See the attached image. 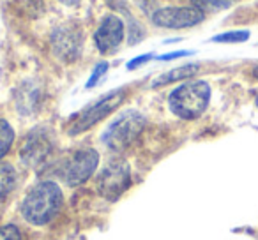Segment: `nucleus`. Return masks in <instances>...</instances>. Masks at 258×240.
I'll use <instances>...</instances> for the list:
<instances>
[{
	"mask_svg": "<svg viewBox=\"0 0 258 240\" xmlns=\"http://www.w3.org/2000/svg\"><path fill=\"white\" fill-rule=\"evenodd\" d=\"M62 207V191L51 180L39 182L29 191L22 203V214L30 224H48Z\"/></svg>",
	"mask_w": 258,
	"mask_h": 240,
	"instance_id": "nucleus-1",
	"label": "nucleus"
},
{
	"mask_svg": "<svg viewBox=\"0 0 258 240\" xmlns=\"http://www.w3.org/2000/svg\"><path fill=\"white\" fill-rule=\"evenodd\" d=\"M211 85L204 79L186 82L168 96V106L173 115L184 120H195L202 117L211 103Z\"/></svg>",
	"mask_w": 258,
	"mask_h": 240,
	"instance_id": "nucleus-2",
	"label": "nucleus"
},
{
	"mask_svg": "<svg viewBox=\"0 0 258 240\" xmlns=\"http://www.w3.org/2000/svg\"><path fill=\"white\" fill-rule=\"evenodd\" d=\"M145 117L137 110H127L120 113L113 122L106 127L101 136L104 147L113 152H122L129 148L140 138L142 131L145 129Z\"/></svg>",
	"mask_w": 258,
	"mask_h": 240,
	"instance_id": "nucleus-3",
	"label": "nucleus"
},
{
	"mask_svg": "<svg viewBox=\"0 0 258 240\" xmlns=\"http://www.w3.org/2000/svg\"><path fill=\"white\" fill-rule=\"evenodd\" d=\"M125 99V89H117L111 90V92L104 94L99 101L92 103L90 106H87L82 113H78L73 122L69 124L68 133L71 136H76V134H82L85 131H89L90 127H94L97 122H101L103 118H106L111 111H115L118 106L122 104V101Z\"/></svg>",
	"mask_w": 258,
	"mask_h": 240,
	"instance_id": "nucleus-4",
	"label": "nucleus"
},
{
	"mask_svg": "<svg viewBox=\"0 0 258 240\" xmlns=\"http://www.w3.org/2000/svg\"><path fill=\"white\" fill-rule=\"evenodd\" d=\"M85 43V34L80 23L69 22L53 29L50 36V46L53 55L62 62H75L80 58Z\"/></svg>",
	"mask_w": 258,
	"mask_h": 240,
	"instance_id": "nucleus-5",
	"label": "nucleus"
},
{
	"mask_svg": "<svg viewBox=\"0 0 258 240\" xmlns=\"http://www.w3.org/2000/svg\"><path fill=\"white\" fill-rule=\"evenodd\" d=\"M99 165V154L94 148H80L75 150L62 163L58 175L69 187L82 186L90 179Z\"/></svg>",
	"mask_w": 258,
	"mask_h": 240,
	"instance_id": "nucleus-6",
	"label": "nucleus"
},
{
	"mask_svg": "<svg viewBox=\"0 0 258 240\" xmlns=\"http://www.w3.org/2000/svg\"><path fill=\"white\" fill-rule=\"evenodd\" d=\"M131 184V170L122 159H113L99 172L96 180L97 193L108 201H115L127 191Z\"/></svg>",
	"mask_w": 258,
	"mask_h": 240,
	"instance_id": "nucleus-7",
	"label": "nucleus"
},
{
	"mask_svg": "<svg viewBox=\"0 0 258 240\" xmlns=\"http://www.w3.org/2000/svg\"><path fill=\"white\" fill-rule=\"evenodd\" d=\"M55 148L53 134L46 127H36L30 131L25 138L22 148H20V157L25 166L30 168H41L48 163Z\"/></svg>",
	"mask_w": 258,
	"mask_h": 240,
	"instance_id": "nucleus-8",
	"label": "nucleus"
},
{
	"mask_svg": "<svg viewBox=\"0 0 258 240\" xmlns=\"http://www.w3.org/2000/svg\"><path fill=\"white\" fill-rule=\"evenodd\" d=\"M152 23L161 29H189L200 25L205 20V13L197 6H184V8H161L152 13Z\"/></svg>",
	"mask_w": 258,
	"mask_h": 240,
	"instance_id": "nucleus-9",
	"label": "nucleus"
},
{
	"mask_svg": "<svg viewBox=\"0 0 258 240\" xmlns=\"http://www.w3.org/2000/svg\"><path fill=\"white\" fill-rule=\"evenodd\" d=\"M124 34L125 29L122 20L117 15H106L94 32V43L101 53L106 55L120 46V43L124 41Z\"/></svg>",
	"mask_w": 258,
	"mask_h": 240,
	"instance_id": "nucleus-10",
	"label": "nucleus"
},
{
	"mask_svg": "<svg viewBox=\"0 0 258 240\" xmlns=\"http://www.w3.org/2000/svg\"><path fill=\"white\" fill-rule=\"evenodd\" d=\"M39 99H41L39 85H36L34 82L23 83L18 92H16V106L25 115L36 111L37 104H39Z\"/></svg>",
	"mask_w": 258,
	"mask_h": 240,
	"instance_id": "nucleus-11",
	"label": "nucleus"
},
{
	"mask_svg": "<svg viewBox=\"0 0 258 240\" xmlns=\"http://www.w3.org/2000/svg\"><path fill=\"white\" fill-rule=\"evenodd\" d=\"M198 71H200V65H198V64L180 65V67H175V69H172V71H168V72H163L159 78H156L154 82H152V87H154V89H159V87H165V85H168V83L189 79V78H193Z\"/></svg>",
	"mask_w": 258,
	"mask_h": 240,
	"instance_id": "nucleus-12",
	"label": "nucleus"
},
{
	"mask_svg": "<svg viewBox=\"0 0 258 240\" xmlns=\"http://www.w3.org/2000/svg\"><path fill=\"white\" fill-rule=\"evenodd\" d=\"M16 186V170L8 163L0 165V201L9 196Z\"/></svg>",
	"mask_w": 258,
	"mask_h": 240,
	"instance_id": "nucleus-13",
	"label": "nucleus"
},
{
	"mask_svg": "<svg viewBox=\"0 0 258 240\" xmlns=\"http://www.w3.org/2000/svg\"><path fill=\"white\" fill-rule=\"evenodd\" d=\"M191 2H193V6H197L200 11L209 15V13H218V11H223V9L232 8L239 0H191Z\"/></svg>",
	"mask_w": 258,
	"mask_h": 240,
	"instance_id": "nucleus-14",
	"label": "nucleus"
},
{
	"mask_svg": "<svg viewBox=\"0 0 258 240\" xmlns=\"http://www.w3.org/2000/svg\"><path fill=\"white\" fill-rule=\"evenodd\" d=\"M251 37L249 30H228V32L218 34V36L212 37V43H221V44H239L246 43Z\"/></svg>",
	"mask_w": 258,
	"mask_h": 240,
	"instance_id": "nucleus-15",
	"label": "nucleus"
},
{
	"mask_svg": "<svg viewBox=\"0 0 258 240\" xmlns=\"http://www.w3.org/2000/svg\"><path fill=\"white\" fill-rule=\"evenodd\" d=\"M15 141V129L4 118H0V159L4 157Z\"/></svg>",
	"mask_w": 258,
	"mask_h": 240,
	"instance_id": "nucleus-16",
	"label": "nucleus"
},
{
	"mask_svg": "<svg viewBox=\"0 0 258 240\" xmlns=\"http://www.w3.org/2000/svg\"><path fill=\"white\" fill-rule=\"evenodd\" d=\"M0 240H22V233H20L16 224H6L0 228Z\"/></svg>",
	"mask_w": 258,
	"mask_h": 240,
	"instance_id": "nucleus-17",
	"label": "nucleus"
},
{
	"mask_svg": "<svg viewBox=\"0 0 258 240\" xmlns=\"http://www.w3.org/2000/svg\"><path fill=\"white\" fill-rule=\"evenodd\" d=\"M106 71H108V64H106V62H101V64H97L96 69H94V72H92V76H90L89 83H87V89H92V87L96 85L97 82H99L101 76H103Z\"/></svg>",
	"mask_w": 258,
	"mask_h": 240,
	"instance_id": "nucleus-18",
	"label": "nucleus"
},
{
	"mask_svg": "<svg viewBox=\"0 0 258 240\" xmlns=\"http://www.w3.org/2000/svg\"><path fill=\"white\" fill-rule=\"evenodd\" d=\"M152 58V55L151 53H147V55H142V57H137V58H133V60L129 62L127 64V69H137L138 65H142V64H145V62H149Z\"/></svg>",
	"mask_w": 258,
	"mask_h": 240,
	"instance_id": "nucleus-19",
	"label": "nucleus"
},
{
	"mask_svg": "<svg viewBox=\"0 0 258 240\" xmlns=\"http://www.w3.org/2000/svg\"><path fill=\"white\" fill-rule=\"evenodd\" d=\"M193 51H173V53H166L163 55V57H159V60H173V58H179V57H187V55H191Z\"/></svg>",
	"mask_w": 258,
	"mask_h": 240,
	"instance_id": "nucleus-20",
	"label": "nucleus"
},
{
	"mask_svg": "<svg viewBox=\"0 0 258 240\" xmlns=\"http://www.w3.org/2000/svg\"><path fill=\"white\" fill-rule=\"evenodd\" d=\"M58 2L64 6H69V8H75V6L80 4V0H58Z\"/></svg>",
	"mask_w": 258,
	"mask_h": 240,
	"instance_id": "nucleus-21",
	"label": "nucleus"
},
{
	"mask_svg": "<svg viewBox=\"0 0 258 240\" xmlns=\"http://www.w3.org/2000/svg\"><path fill=\"white\" fill-rule=\"evenodd\" d=\"M251 72H253V76L258 79V65H254V67H253V71H251Z\"/></svg>",
	"mask_w": 258,
	"mask_h": 240,
	"instance_id": "nucleus-22",
	"label": "nucleus"
},
{
	"mask_svg": "<svg viewBox=\"0 0 258 240\" xmlns=\"http://www.w3.org/2000/svg\"><path fill=\"white\" fill-rule=\"evenodd\" d=\"M254 104H256V108H258V94H256V97H254Z\"/></svg>",
	"mask_w": 258,
	"mask_h": 240,
	"instance_id": "nucleus-23",
	"label": "nucleus"
}]
</instances>
